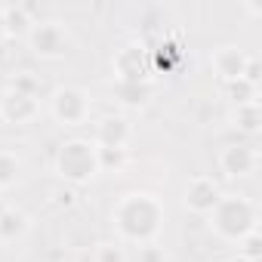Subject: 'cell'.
<instances>
[{
  "label": "cell",
  "mask_w": 262,
  "mask_h": 262,
  "mask_svg": "<svg viewBox=\"0 0 262 262\" xmlns=\"http://www.w3.org/2000/svg\"><path fill=\"white\" fill-rule=\"evenodd\" d=\"M167 210L161 204V198H155L151 191H129L123 198H117V204L111 207V225L117 231V241L126 244H155L161 228H164Z\"/></svg>",
  "instance_id": "1"
},
{
  "label": "cell",
  "mask_w": 262,
  "mask_h": 262,
  "mask_svg": "<svg viewBox=\"0 0 262 262\" xmlns=\"http://www.w3.org/2000/svg\"><path fill=\"white\" fill-rule=\"evenodd\" d=\"M207 222L219 241L237 244L250 231H259V207L247 194H225L222 191V198L213 207V213L207 216Z\"/></svg>",
  "instance_id": "2"
},
{
  "label": "cell",
  "mask_w": 262,
  "mask_h": 262,
  "mask_svg": "<svg viewBox=\"0 0 262 262\" xmlns=\"http://www.w3.org/2000/svg\"><path fill=\"white\" fill-rule=\"evenodd\" d=\"M53 170L71 188L86 185L99 176V148L93 145V139H83V136L65 139L53 158Z\"/></svg>",
  "instance_id": "3"
},
{
  "label": "cell",
  "mask_w": 262,
  "mask_h": 262,
  "mask_svg": "<svg viewBox=\"0 0 262 262\" xmlns=\"http://www.w3.org/2000/svg\"><path fill=\"white\" fill-rule=\"evenodd\" d=\"M28 50L40 59V62H59L71 53L74 47V34L62 19H40L34 22V28L25 37Z\"/></svg>",
  "instance_id": "4"
},
{
  "label": "cell",
  "mask_w": 262,
  "mask_h": 262,
  "mask_svg": "<svg viewBox=\"0 0 262 262\" xmlns=\"http://www.w3.org/2000/svg\"><path fill=\"white\" fill-rule=\"evenodd\" d=\"M47 111L50 117L59 123V126H83L93 114V99L83 86H74V83H65V86H56L47 99Z\"/></svg>",
  "instance_id": "5"
},
{
  "label": "cell",
  "mask_w": 262,
  "mask_h": 262,
  "mask_svg": "<svg viewBox=\"0 0 262 262\" xmlns=\"http://www.w3.org/2000/svg\"><path fill=\"white\" fill-rule=\"evenodd\" d=\"M111 71L120 83H148L155 80V53L145 43H123L111 56Z\"/></svg>",
  "instance_id": "6"
},
{
  "label": "cell",
  "mask_w": 262,
  "mask_h": 262,
  "mask_svg": "<svg viewBox=\"0 0 262 262\" xmlns=\"http://www.w3.org/2000/svg\"><path fill=\"white\" fill-rule=\"evenodd\" d=\"M216 164H219V170H222L228 179H247V176H253V173L259 170V148L250 145V142L222 145Z\"/></svg>",
  "instance_id": "7"
},
{
  "label": "cell",
  "mask_w": 262,
  "mask_h": 262,
  "mask_svg": "<svg viewBox=\"0 0 262 262\" xmlns=\"http://www.w3.org/2000/svg\"><path fill=\"white\" fill-rule=\"evenodd\" d=\"M219 198H222V188H219V182H216L213 176H207V173L191 176V179L185 182V188H182V207H185L188 213H194V216H210L213 207L219 204Z\"/></svg>",
  "instance_id": "8"
},
{
  "label": "cell",
  "mask_w": 262,
  "mask_h": 262,
  "mask_svg": "<svg viewBox=\"0 0 262 262\" xmlns=\"http://www.w3.org/2000/svg\"><path fill=\"white\" fill-rule=\"evenodd\" d=\"M37 117H40V99L37 96L4 86V93H0V120H7L13 126H28Z\"/></svg>",
  "instance_id": "9"
},
{
  "label": "cell",
  "mask_w": 262,
  "mask_h": 262,
  "mask_svg": "<svg viewBox=\"0 0 262 262\" xmlns=\"http://www.w3.org/2000/svg\"><path fill=\"white\" fill-rule=\"evenodd\" d=\"M133 142V123L123 114H108L96 123L93 129V145L96 148H117V151H129Z\"/></svg>",
  "instance_id": "10"
},
{
  "label": "cell",
  "mask_w": 262,
  "mask_h": 262,
  "mask_svg": "<svg viewBox=\"0 0 262 262\" xmlns=\"http://www.w3.org/2000/svg\"><path fill=\"white\" fill-rule=\"evenodd\" d=\"M247 59H250V56H247L241 47L225 43V47H216V50H213V56H210V68H213V71H216V77L228 86V83H234V80H241V77H244Z\"/></svg>",
  "instance_id": "11"
},
{
  "label": "cell",
  "mask_w": 262,
  "mask_h": 262,
  "mask_svg": "<svg viewBox=\"0 0 262 262\" xmlns=\"http://www.w3.org/2000/svg\"><path fill=\"white\" fill-rule=\"evenodd\" d=\"M31 216L19 207H4L0 210V244L4 247H16L31 234Z\"/></svg>",
  "instance_id": "12"
},
{
  "label": "cell",
  "mask_w": 262,
  "mask_h": 262,
  "mask_svg": "<svg viewBox=\"0 0 262 262\" xmlns=\"http://www.w3.org/2000/svg\"><path fill=\"white\" fill-rule=\"evenodd\" d=\"M34 16L25 4H7L4 7V28H7V40H25L28 31L34 28Z\"/></svg>",
  "instance_id": "13"
},
{
  "label": "cell",
  "mask_w": 262,
  "mask_h": 262,
  "mask_svg": "<svg viewBox=\"0 0 262 262\" xmlns=\"http://www.w3.org/2000/svg\"><path fill=\"white\" fill-rule=\"evenodd\" d=\"M114 96L126 108H145L155 96V80H148V83H120V80H114Z\"/></svg>",
  "instance_id": "14"
},
{
  "label": "cell",
  "mask_w": 262,
  "mask_h": 262,
  "mask_svg": "<svg viewBox=\"0 0 262 262\" xmlns=\"http://www.w3.org/2000/svg\"><path fill=\"white\" fill-rule=\"evenodd\" d=\"M259 123H262V108H259V102L234 105V111H231V126H237L241 133H247V136H253V133H259Z\"/></svg>",
  "instance_id": "15"
},
{
  "label": "cell",
  "mask_w": 262,
  "mask_h": 262,
  "mask_svg": "<svg viewBox=\"0 0 262 262\" xmlns=\"http://www.w3.org/2000/svg\"><path fill=\"white\" fill-rule=\"evenodd\" d=\"M22 176V158L13 148H0V191H10Z\"/></svg>",
  "instance_id": "16"
},
{
  "label": "cell",
  "mask_w": 262,
  "mask_h": 262,
  "mask_svg": "<svg viewBox=\"0 0 262 262\" xmlns=\"http://www.w3.org/2000/svg\"><path fill=\"white\" fill-rule=\"evenodd\" d=\"M7 86L10 90H19V93H28V96H37L40 99V90H43V80L34 74V71H28V68H22V71H13L10 74V80H7Z\"/></svg>",
  "instance_id": "17"
},
{
  "label": "cell",
  "mask_w": 262,
  "mask_h": 262,
  "mask_svg": "<svg viewBox=\"0 0 262 262\" xmlns=\"http://www.w3.org/2000/svg\"><path fill=\"white\" fill-rule=\"evenodd\" d=\"M90 262H129V256L120 241H102V244H96Z\"/></svg>",
  "instance_id": "18"
},
{
  "label": "cell",
  "mask_w": 262,
  "mask_h": 262,
  "mask_svg": "<svg viewBox=\"0 0 262 262\" xmlns=\"http://www.w3.org/2000/svg\"><path fill=\"white\" fill-rule=\"evenodd\" d=\"M129 161V151L117 148H99V173H120Z\"/></svg>",
  "instance_id": "19"
},
{
  "label": "cell",
  "mask_w": 262,
  "mask_h": 262,
  "mask_svg": "<svg viewBox=\"0 0 262 262\" xmlns=\"http://www.w3.org/2000/svg\"><path fill=\"white\" fill-rule=\"evenodd\" d=\"M228 96L234 105H247V102H259V86L247 83V80H234L228 83Z\"/></svg>",
  "instance_id": "20"
},
{
  "label": "cell",
  "mask_w": 262,
  "mask_h": 262,
  "mask_svg": "<svg viewBox=\"0 0 262 262\" xmlns=\"http://www.w3.org/2000/svg\"><path fill=\"white\" fill-rule=\"evenodd\" d=\"M136 262H170V256H167V250L155 241V244H142V247H139Z\"/></svg>",
  "instance_id": "21"
},
{
  "label": "cell",
  "mask_w": 262,
  "mask_h": 262,
  "mask_svg": "<svg viewBox=\"0 0 262 262\" xmlns=\"http://www.w3.org/2000/svg\"><path fill=\"white\" fill-rule=\"evenodd\" d=\"M237 253L247 256V259H256V262H259V231H250L244 241H237Z\"/></svg>",
  "instance_id": "22"
},
{
  "label": "cell",
  "mask_w": 262,
  "mask_h": 262,
  "mask_svg": "<svg viewBox=\"0 0 262 262\" xmlns=\"http://www.w3.org/2000/svg\"><path fill=\"white\" fill-rule=\"evenodd\" d=\"M0 43H7V28H4V7H0Z\"/></svg>",
  "instance_id": "23"
},
{
  "label": "cell",
  "mask_w": 262,
  "mask_h": 262,
  "mask_svg": "<svg viewBox=\"0 0 262 262\" xmlns=\"http://www.w3.org/2000/svg\"><path fill=\"white\" fill-rule=\"evenodd\" d=\"M225 262H256V259H247V256L237 253V256H231V259H225Z\"/></svg>",
  "instance_id": "24"
},
{
  "label": "cell",
  "mask_w": 262,
  "mask_h": 262,
  "mask_svg": "<svg viewBox=\"0 0 262 262\" xmlns=\"http://www.w3.org/2000/svg\"><path fill=\"white\" fill-rule=\"evenodd\" d=\"M47 262H65V259H47Z\"/></svg>",
  "instance_id": "25"
}]
</instances>
